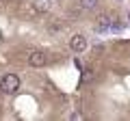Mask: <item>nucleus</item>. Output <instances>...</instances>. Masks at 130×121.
<instances>
[{
    "label": "nucleus",
    "instance_id": "20e7f679",
    "mask_svg": "<svg viewBox=\"0 0 130 121\" xmlns=\"http://www.w3.org/2000/svg\"><path fill=\"white\" fill-rule=\"evenodd\" d=\"M111 19H108V15H100V17H98V30H100V33H104V30H108V28H111Z\"/></svg>",
    "mask_w": 130,
    "mask_h": 121
},
{
    "label": "nucleus",
    "instance_id": "0eeeda50",
    "mask_svg": "<svg viewBox=\"0 0 130 121\" xmlns=\"http://www.w3.org/2000/svg\"><path fill=\"white\" fill-rule=\"evenodd\" d=\"M128 17H130V13H128Z\"/></svg>",
    "mask_w": 130,
    "mask_h": 121
},
{
    "label": "nucleus",
    "instance_id": "7ed1b4c3",
    "mask_svg": "<svg viewBox=\"0 0 130 121\" xmlns=\"http://www.w3.org/2000/svg\"><path fill=\"white\" fill-rule=\"evenodd\" d=\"M70 48L74 52H85L87 50V37H85V35H74V37L70 39Z\"/></svg>",
    "mask_w": 130,
    "mask_h": 121
},
{
    "label": "nucleus",
    "instance_id": "39448f33",
    "mask_svg": "<svg viewBox=\"0 0 130 121\" xmlns=\"http://www.w3.org/2000/svg\"><path fill=\"white\" fill-rule=\"evenodd\" d=\"M76 2H78V7H83L85 11H91V9L98 7V0H76Z\"/></svg>",
    "mask_w": 130,
    "mask_h": 121
},
{
    "label": "nucleus",
    "instance_id": "6e6552de",
    "mask_svg": "<svg viewBox=\"0 0 130 121\" xmlns=\"http://www.w3.org/2000/svg\"><path fill=\"white\" fill-rule=\"evenodd\" d=\"M59 2H61V0H59Z\"/></svg>",
    "mask_w": 130,
    "mask_h": 121
},
{
    "label": "nucleus",
    "instance_id": "423d86ee",
    "mask_svg": "<svg viewBox=\"0 0 130 121\" xmlns=\"http://www.w3.org/2000/svg\"><path fill=\"white\" fill-rule=\"evenodd\" d=\"M35 9H37V11H48L50 5H48L46 0H37V2H35Z\"/></svg>",
    "mask_w": 130,
    "mask_h": 121
},
{
    "label": "nucleus",
    "instance_id": "f03ea898",
    "mask_svg": "<svg viewBox=\"0 0 130 121\" xmlns=\"http://www.w3.org/2000/svg\"><path fill=\"white\" fill-rule=\"evenodd\" d=\"M28 65L30 67H43L48 65V54L41 50H32L30 54H28Z\"/></svg>",
    "mask_w": 130,
    "mask_h": 121
},
{
    "label": "nucleus",
    "instance_id": "f257e3e1",
    "mask_svg": "<svg viewBox=\"0 0 130 121\" xmlns=\"http://www.w3.org/2000/svg\"><path fill=\"white\" fill-rule=\"evenodd\" d=\"M20 89V78L15 74H7L0 78V91H5V93H15Z\"/></svg>",
    "mask_w": 130,
    "mask_h": 121
}]
</instances>
